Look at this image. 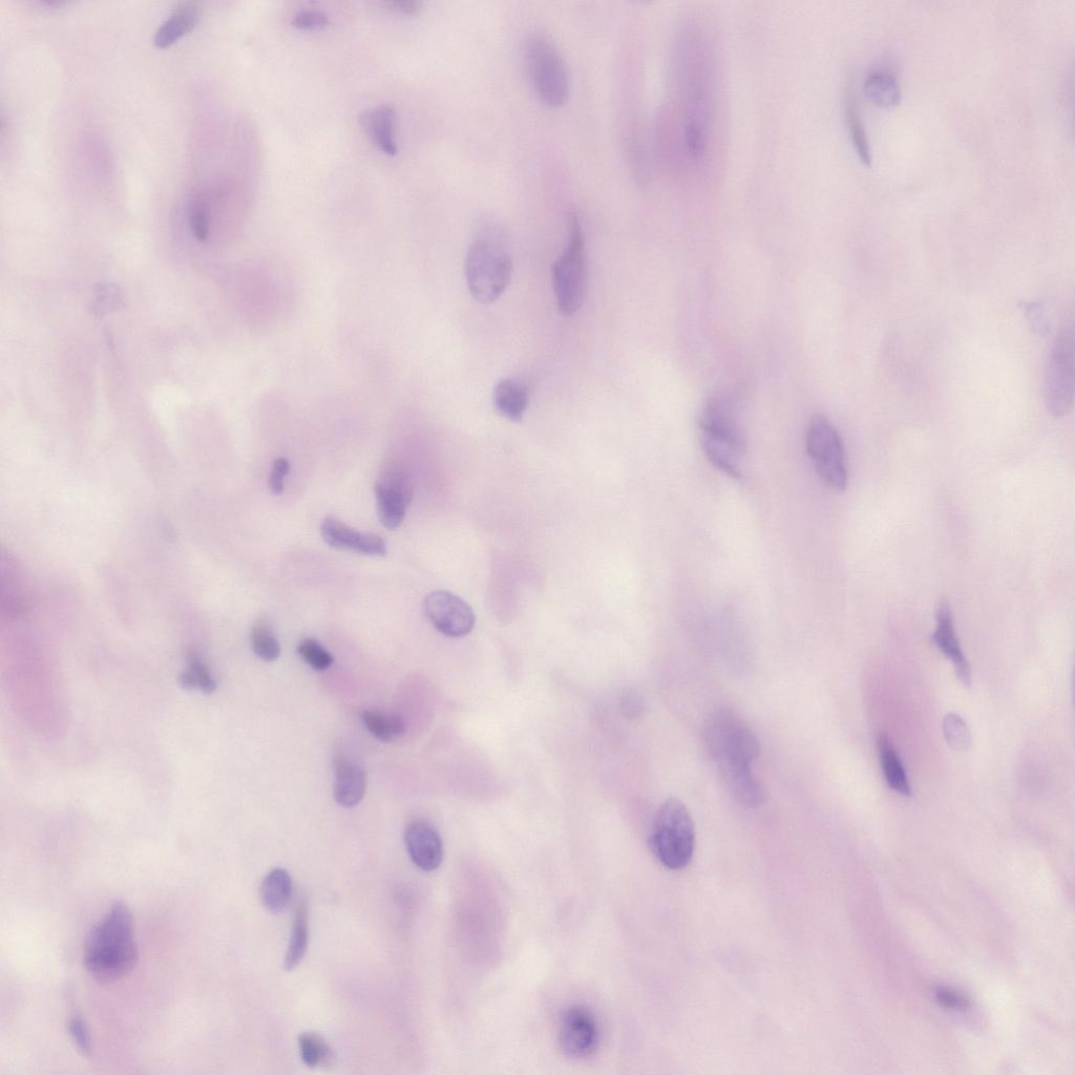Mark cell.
Returning a JSON list of instances; mask_svg holds the SVG:
<instances>
[{"label":"cell","instance_id":"obj_1","mask_svg":"<svg viewBox=\"0 0 1075 1075\" xmlns=\"http://www.w3.org/2000/svg\"><path fill=\"white\" fill-rule=\"evenodd\" d=\"M138 959L132 912L117 901L84 942L83 965L94 980L107 984L129 975Z\"/></svg>","mask_w":1075,"mask_h":1075},{"label":"cell","instance_id":"obj_2","mask_svg":"<svg viewBox=\"0 0 1075 1075\" xmlns=\"http://www.w3.org/2000/svg\"><path fill=\"white\" fill-rule=\"evenodd\" d=\"M702 447L712 465L733 479L742 478L747 450L739 399L730 391L713 394L700 418Z\"/></svg>","mask_w":1075,"mask_h":1075},{"label":"cell","instance_id":"obj_3","mask_svg":"<svg viewBox=\"0 0 1075 1075\" xmlns=\"http://www.w3.org/2000/svg\"><path fill=\"white\" fill-rule=\"evenodd\" d=\"M513 261L507 238L501 228L484 221L476 230L466 258L468 288L475 301L491 305L508 289Z\"/></svg>","mask_w":1075,"mask_h":1075},{"label":"cell","instance_id":"obj_4","mask_svg":"<svg viewBox=\"0 0 1075 1075\" xmlns=\"http://www.w3.org/2000/svg\"><path fill=\"white\" fill-rule=\"evenodd\" d=\"M650 845L664 867L678 871L690 863L695 847V831L687 807L677 798L661 806L653 825Z\"/></svg>","mask_w":1075,"mask_h":1075},{"label":"cell","instance_id":"obj_5","mask_svg":"<svg viewBox=\"0 0 1075 1075\" xmlns=\"http://www.w3.org/2000/svg\"><path fill=\"white\" fill-rule=\"evenodd\" d=\"M585 238L581 220L571 213L567 221V243L555 261L553 286L557 306L564 316L575 315L583 306L586 286Z\"/></svg>","mask_w":1075,"mask_h":1075},{"label":"cell","instance_id":"obj_6","mask_svg":"<svg viewBox=\"0 0 1075 1075\" xmlns=\"http://www.w3.org/2000/svg\"><path fill=\"white\" fill-rule=\"evenodd\" d=\"M704 737L718 766H751L761 751L760 742L752 729L739 714L727 708L710 716Z\"/></svg>","mask_w":1075,"mask_h":1075},{"label":"cell","instance_id":"obj_7","mask_svg":"<svg viewBox=\"0 0 1075 1075\" xmlns=\"http://www.w3.org/2000/svg\"><path fill=\"white\" fill-rule=\"evenodd\" d=\"M525 61L541 102L552 109L563 107L571 94V82L554 42L541 34L532 35L526 42Z\"/></svg>","mask_w":1075,"mask_h":1075},{"label":"cell","instance_id":"obj_8","mask_svg":"<svg viewBox=\"0 0 1075 1075\" xmlns=\"http://www.w3.org/2000/svg\"><path fill=\"white\" fill-rule=\"evenodd\" d=\"M1074 330L1065 325L1050 349L1044 375V402L1049 414L1061 418L1074 402Z\"/></svg>","mask_w":1075,"mask_h":1075},{"label":"cell","instance_id":"obj_9","mask_svg":"<svg viewBox=\"0 0 1075 1075\" xmlns=\"http://www.w3.org/2000/svg\"><path fill=\"white\" fill-rule=\"evenodd\" d=\"M807 450L814 468L830 489L842 492L848 487L845 447L830 420L816 415L807 431Z\"/></svg>","mask_w":1075,"mask_h":1075},{"label":"cell","instance_id":"obj_10","mask_svg":"<svg viewBox=\"0 0 1075 1075\" xmlns=\"http://www.w3.org/2000/svg\"><path fill=\"white\" fill-rule=\"evenodd\" d=\"M376 509L379 521L388 530L404 522L414 489L409 475L397 466H389L375 482Z\"/></svg>","mask_w":1075,"mask_h":1075},{"label":"cell","instance_id":"obj_11","mask_svg":"<svg viewBox=\"0 0 1075 1075\" xmlns=\"http://www.w3.org/2000/svg\"><path fill=\"white\" fill-rule=\"evenodd\" d=\"M424 611L440 634L457 639L471 634L476 624L472 607L447 590H436L424 601Z\"/></svg>","mask_w":1075,"mask_h":1075},{"label":"cell","instance_id":"obj_12","mask_svg":"<svg viewBox=\"0 0 1075 1075\" xmlns=\"http://www.w3.org/2000/svg\"><path fill=\"white\" fill-rule=\"evenodd\" d=\"M599 1044L597 1022L589 1010L581 1006L567 1009L561 1018L559 1045L569 1059H586L596 1052Z\"/></svg>","mask_w":1075,"mask_h":1075},{"label":"cell","instance_id":"obj_13","mask_svg":"<svg viewBox=\"0 0 1075 1075\" xmlns=\"http://www.w3.org/2000/svg\"><path fill=\"white\" fill-rule=\"evenodd\" d=\"M321 535L324 541L336 550L353 551L376 557H384L388 554L387 543L381 536L358 532L332 517L323 520Z\"/></svg>","mask_w":1075,"mask_h":1075},{"label":"cell","instance_id":"obj_14","mask_svg":"<svg viewBox=\"0 0 1075 1075\" xmlns=\"http://www.w3.org/2000/svg\"><path fill=\"white\" fill-rule=\"evenodd\" d=\"M406 847L411 860L420 870L433 872L444 860V845L428 821L411 822L406 831Z\"/></svg>","mask_w":1075,"mask_h":1075},{"label":"cell","instance_id":"obj_15","mask_svg":"<svg viewBox=\"0 0 1075 1075\" xmlns=\"http://www.w3.org/2000/svg\"><path fill=\"white\" fill-rule=\"evenodd\" d=\"M937 626L933 635V642L943 655L951 660L955 666L959 680L965 686H971L972 672L963 650L961 648L954 623L953 611L950 603L941 600L936 611Z\"/></svg>","mask_w":1075,"mask_h":1075},{"label":"cell","instance_id":"obj_16","mask_svg":"<svg viewBox=\"0 0 1075 1075\" xmlns=\"http://www.w3.org/2000/svg\"><path fill=\"white\" fill-rule=\"evenodd\" d=\"M722 779L730 794L741 805L757 808L765 804L767 793L754 775L751 766H719Z\"/></svg>","mask_w":1075,"mask_h":1075},{"label":"cell","instance_id":"obj_17","mask_svg":"<svg viewBox=\"0 0 1075 1075\" xmlns=\"http://www.w3.org/2000/svg\"><path fill=\"white\" fill-rule=\"evenodd\" d=\"M367 778L361 766L341 757L335 762L334 797L340 806L353 808L365 796Z\"/></svg>","mask_w":1075,"mask_h":1075},{"label":"cell","instance_id":"obj_18","mask_svg":"<svg viewBox=\"0 0 1075 1075\" xmlns=\"http://www.w3.org/2000/svg\"><path fill=\"white\" fill-rule=\"evenodd\" d=\"M200 7L195 2L180 3L155 33L154 44L165 49L192 32L200 20Z\"/></svg>","mask_w":1075,"mask_h":1075},{"label":"cell","instance_id":"obj_19","mask_svg":"<svg viewBox=\"0 0 1075 1075\" xmlns=\"http://www.w3.org/2000/svg\"><path fill=\"white\" fill-rule=\"evenodd\" d=\"M362 120L367 134L378 149L387 156H396L398 146L395 141V110L390 105H381V107L367 111Z\"/></svg>","mask_w":1075,"mask_h":1075},{"label":"cell","instance_id":"obj_20","mask_svg":"<svg viewBox=\"0 0 1075 1075\" xmlns=\"http://www.w3.org/2000/svg\"><path fill=\"white\" fill-rule=\"evenodd\" d=\"M493 403L499 415L519 423L530 405L529 390L518 379H502L494 389Z\"/></svg>","mask_w":1075,"mask_h":1075},{"label":"cell","instance_id":"obj_21","mask_svg":"<svg viewBox=\"0 0 1075 1075\" xmlns=\"http://www.w3.org/2000/svg\"><path fill=\"white\" fill-rule=\"evenodd\" d=\"M881 767L890 788L904 796H912L908 775H906L900 757L887 734L881 733L877 741Z\"/></svg>","mask_w":1075,"mask_h":1075},{"label":"cell","instance_id":"obj_22","mask_svg":"<svg viewBox=\"0 0 1075 1075\" xmlns=\"http://www.w3.org/2000/svg\"><path fill=\"white\" fill-rule=\"evenodd\" d=\"M261 900L272 914L283 912L293 894V882L285 869H274L267 874L261 885Z\"/></svg>","mask_w":1075,"mask_h":1075},{"label":"cell","instance_id":"obj_23","mask_svg":"<svg viewBox=\"0 0 1075 1075\" xmlns=\"http://www.w3.org/2000/svg\"><path fill=\"white\" fill-rule=\"evenodd\" d=\"M864 94L880 108H893L901 101V89L896 77L888 71L875 70L864 81Z\"/></svg>","mask_w":1075,"mask_h":1075},{"label":"cell","instance_id":"obj_24","mask_svg":"<svg viewBox=\"0 0 1075 1075\" xmlns=\"http://www.w3.org/2000/svg\"><path fill=\"white\" fill-rule=\"evenodd\" d=\"M308 921V908L306 903L303 902L299 906L297 914H295L292 934L285 956L284 968L288 972L297 968L306 956L309 941Z\"/></svg>","mask_w":1075,"mask_h":1075},{"label":"cell","instance_id":"obj_25","mask_svg":"<svg viewBox=\"0 0 1075 1075\" xmlns=\"http://www.w3.org/2000/svg\"><path fill=\"white\" fill-rule=\"evenodd\" d=\"M180 683L187 689H198L204 693H213L217 689L212 671L194 650L188 653L187 667L180 676Z\"/></svg>","mask_w":1075,"mask_h":1075},{"label":"cell","instance_id":"obj_26","mask_svg":"<svg viewBox=\"0 0 1075 1075\" xmlns=\"http://www.w3.org/2000/svg\"><path fill=\"white\" fill-rule=\"evenodd\" d=\"M301 1058L312 1069L331 1067L335 1056L330 1045L315 1032H305L299 1038Z\"/></svg>","mask_w":1075,"mask_h":1075},{"label":"cell","instance_id":"obj_27","mask_svg":"<svg viewBox=\"0 0 1075 1075\" xmlns=\"http://www.w3.org/2000/svg\"><path fill=\"white\" fill-rule=\"evenodd\" d=\"M363 722L368 731L382 742H390L406 731V724L400 716L377 710L365 711Z\"/></svg>","mask_w":1075,"mask_h":1075},{"label":"cell","instance_id":"obj_28","mask_svg":"<svg viewBox=\"0 0 1075 1075\" xmlns=\"http://www.w3.org/2000/svg\"><path fill=\"white\" fill-rule=\"evenodd\" d=\"M846 117L852 141L861 161L866 165H871L872 157L868 136L852 96H848L846 99Z\"/></svg>","mask_w":1075,"mask_h":1075},{"label":"cell","instance_id":"obj_29","mask_svg":"<svg viewBox=\"0 0 1075 1075\" xmlns=\"http://www.w3.org/2000/svg\"><path fill=\"white\" fill-rule=\"evenodd\" d=\"M251 646L256 655L265 662L277 661L281 656L280 643L267 625L259 624L252 630Z\"/></svg>","mask_w":1075,"mask_h":1075},{"label":"cell","instance_id":"obj_30","mask_svg":"<svg viewBox=\"0 0 1075 1075\" xmlns=\"http://www.w3.org/2000/svg\"><path fill=\"white\" fill-rule=\"evenodd\" d=\"M188 221L193 234L200 242H204L209 236L210 210L206 198L196 195L188 207Z\"/></svg>","mask_w":1075,"mask_h":1075},{"label":"cell","instance_id":"obj_31","mask_svg":"<svg viewBox=\"0 0 1075 1075\" xmlns=\"http://www.w3.org/2000/svg\"><path fill=\"white\" fill-rule=\"evenodd\" d=\"M67 1027L69 1035L81 1055L86 1058H91L93 1043L90 1028L86 1019H84L78 1011H74L69 1017Z\"/></svg>","mask_w":1075,"mask_h":1075},{"label":"cell","instance_id":"obj_32","mask_svg":"<svg viewBox=\"0 0 1075 1075\" xmlns=\"http://www.w3.org/2000/svg\"><path fill=\"white\" fill-rule=\"evenodd\" d=\"M945 739L953 749L957 751L967 750L971 745V733L967 725L957 714H948L944 720Z\"/></svg>","mask_w":1075,"mask_h":1075},{"label":"cell","instance_id":"obj_33","mask_svg":"<svg viewBox=\"0 0 1075 1075\" xmlns=\"http://www.w3.org/2000/svg\"><path fill=\"white\" fill-rule=\"evenodd\" d=\"M298 650L302 659L316 671H325L333 663L330 653L315 640L302 641Z\"/></svg>","mask_w":1075,"mask_h":1075},{"label":"cell","instance_id":"obj_34","mask_svg":"<svg viewBox=\"0 0 1075 1075\" xmlns=\"http://www.w3.org/2000/svg\"><path fill=\"white\" fill-rule=\"evenodd\" d=\"M291 24L298 30L314 31L326 28L330 20L328 15L320 10L307 9L295 14Z\"/></svg>","mask_w":1075,"mask_h":1075},{"label":"cell","instance_id":"obj_35","mask_svg":"<svg viewBox=\"0 0 1075 1075\" xmlns=\"http://www.w3.org/2000/svg\"><path fill=\"white\" fill-rule=\"evenodd\" d=\"M289 470V461L286 458L280 457L274 460L269 477V489L273 495L283 494L285 478Z\"/></svg>","mask_w":1075,"mask_h":1075},{"label":"cell","instance_id":"obj_36","mask_svg":"<svg viewBox=\"0 0 1075 1075\" xmlns=\"http://www.w3.org/2000/svg\"><path fill=\"white\" fill-rule=\"evenodd\" d=\"M1024 309L1032 328L1041 335L1047 334L1050 324L1046 309L1041 304L1032 302L1026 304Z\"/></svg>","mask_w":1075,"mask_h":1075},{"label":"cell","instance_id":"obj_37","mask_svg":"<svg viewBox=\"0 0 1075 1075\" xmlns=\"http://www.w3.org/2000/svg\"><path fill=\"white\" fill-rule=\"evenodd\" d=\"M936 999L940 1005L948 1009L964 1011L969 1007L967 998L948 988L938 989Z\"/></svg>","mask_w":1075,"mask_h":1075},{"label":"cell","instance_id":"obj_38","mask_svg":"<svg viewBox=\"0 0 1075 1075\" xmlns=\"http://www.w3.org/2000/svg\"><path fill=\"white\" fill-rule=\"evenodd\" d=\"M119 301L120 298L117 289L113 288L111 285H104L101 287V290H99L96 307L94 308L97 313L109 312L112 309L117 308L116 306L119 304Z\"/></svg>","mask_w":1075,"mask_h":1075},{"label":"cell","instance_id":"obj_39","mask_svg":"<svg viewBox=\"0 0 1075 1075\" xmlns=\"http://www.w3.org/2000/svg\"><path fill=\"white\" fill-rule=\"evenodd\" d=\"M385 5L393 11L406 15H414L423 8L424 4L417 2V0H404V2H388L385 3Z\"/></svg>","mask_w":1075,"mask_h":1075}]
</instances>
